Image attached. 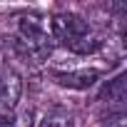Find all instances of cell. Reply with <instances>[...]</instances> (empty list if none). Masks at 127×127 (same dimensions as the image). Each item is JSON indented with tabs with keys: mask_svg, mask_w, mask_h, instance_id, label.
<instances>
[{
	"mask_svg": "<svg viewBox=\"0 0 127 127\" xmlns=\"http://www.w3.org/2000/svg\"><path fill=\"white\" fill-rule=\"evenodd\" d=\"M50 30H52V37L55 40H60L62 45H72L77 37H82L85 32H90L92 28L87 25V20H82L80 15H75V13H57V15H52V20H50Z\"/></svg>",
	"mask_w": 127,
	"mask_h": 127,
	"instance_id": "6da1fadb",
	"label": "cell"
},
{
	"mask_svg": "<svg viewBox=\"0 0 127 127\" xmlns=\"http://www.w3.org/2000/svg\"><path fill=\"white\" fill-rule=\"evenodd\" d=\"M23 95V80L18 72L5 70L0 72V112H13Z\"/></svg>",
	"mask_w": 127,
	"mask_h": 127,
	"instance_id": "7a4b0ae2",
	"label": "cell"
},
{
	"mask_svg": "<svg viewBox=\"0 0 127 127\" xmlns=\"http://www.w3.org/2000/svg\"><path fill=\"white\" fill-rule=\"evenodd\" d=\"M52 80L60 87L67 90H87L100 80V70H70V72H55Z\"/></svg>",
	"mask_w": 127,
	"mask_h": 127,
	"instance_id": "3957f363",
	"label": "cell"
},
{
	"mask_svg": "<svg viewBox=\"0 0 127 127\" xmlns=\"http://www.w3.org/2000/svg\"><path fill=\"white\" fill-rule=\"evenodd\" d=\"M15 50H18V55L25 62L37 65V62H45L50 57V40H47V35L32 37V40H18L15 42Z\"/></svg>",
	"mask_w": 127,
	"mask_h": 127,
	"instance_id": "277c9868",
	"label": "cell"
},
{
	"mask_svg": "<svg viewBox=\"0 0 127 127\" xmlns=\"http://www.w3.org/2000/svg\"><path fill=\"white\" fill-rule=\"evenodd\" d=\"M18 32H20V37H18V40L42 37V35H45V25H42L40 15L28 13V15H20V18H18Z\"/></svg>",
	"mask_w": 127,
	"mask_h": 127,
	"instance_id": "5b68a950",
	"label": "cell"
},
{
	"mask_svg": "<svg viewBox=\"0 0 127 127\" xmlns=\"http://www.w3.org/2000/svg\"><path fill=\"white\" fill-rule=\"evenodd\" d=\"M100 47H102V37H100L95 30L85 32V35L77 37L72 45H67V50H72V52H77V55H90V52H95V50H100Z\"/></svg>",
	"mask_w": 127,
	"mask_h": 127,
	"instance_id": "8992f818",
	"label": "cell"
},
{
	"mask_svg": "<svg viewBox=\"0 0 127 127\" xmlns=\"http://www.w3.org/2000/svg\"><path fill=\"white\" fill-rule=\"evenodd\" d=\"M102 97L107 100V102H115V105H125V100H127V80H125V75H117L107 87H105V92H102Z\"/></svg>",
	"mask_w": 127,
	"mask_h": 127,
	"instance_id": "52a82bcc",
	"label": "cell"
},
{
	"mask_svg": "<svg viewBox=\"0 0 127 127\" xmlns=\"http://www.w3.org/2000/svg\"><path fill=\"white\" fill-rule=\"evenodd\" d=\"M37 127H75V122L67 112H47Z\"/></svg>",
	"mask_w": 127,
	"mask_h": 127,
	"instance_id": "ba28073f",
	"label": "cell"
},
{
	"mask_svg": "<svg viewBox=\"0 0 127 127\" xmlns=\"http://www.w3.org/2000/svg\"><path fill=\"white\" fill-rule=\"evenodd\" d=\"M32 122H35V110H23L20 115H15L13 117V125L10 127H32Z\"/></svg>",
	"mask_w": 127,
	"mask_h": 127,
	"instance_id": "9c48e42d",
	"label": "cell"
},
{
	"mask_svg": "<svg viewBox=\"0 0 127 127\" xmlns=\"http://www.w3.org/2000/svg\"><path fill=\"white\" fill-rule=\"evenodd\" d=\"M100 127H127V115L125 112H112L100 122Z\"/></svg>",
	"mask_w": 127,
	"mask_h": 127,
	"instance_id": "30bf717a",
	"label": "cell"
},
{
	"mask_svg": "<svg viewBox=\"0 0 127 127\" xmlns=\"http://www.w3.org/2000/svg\"><path fill=\"white\" fill-rule=\"evenodd\" d=\"M13 112H0V127H10L13 125Z\"/></svg>",
	"mask_w": 127,
	"mask_h": 127,
	"instance_id": "8fae6325",
	"label": "cell"
}]
</instances>
